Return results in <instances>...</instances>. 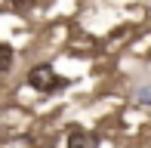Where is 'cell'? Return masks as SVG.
Returning a JSON list of instances; mask_svg holds the SVG:
<instances>
[{
	"mask_svg": "<svg viewBox=\"0 0 151 148\" xmlns=\"http://www.w3.org/2000/svg\"><path fill=\"white\" fill-rule=\"evenodd\" d=\"M28 86H31V90H37V93H59V90H65V86H68V80L62 77L52 65L40 62V65H34V68L28 71Z\"/></svg>",
	"mask_w": 151,
	"mask_h": 148,
	"instance_id": "6da1fadb",
	"label": "cell"
},
{
	"mask_svg": "<svg viewBox=\"0 0 151 148\" xmlns=\"http://www.w3.org/2000/svg\"><path fill=\"white\" fill-rule=\"evenodd\" d=\"M65 148H99V136L86 126H74V130H68Z\"/></svg>",
	"mask_w": 151,
	"mask_h": 148,
	"instance_id": "7a4b0ae2",
	"label": "cell"
},
{
	"mask_svg": "<svg viewBox=\"0 0 151 148\" xmlns=\"http://www.w3.org/2000/svg\"><path fill=\"white\" fill-rule=\"evenodd\" d=\"M12 62H16V50H12L9 43H3V40H0V74L9 71Z\"/></svg>",
	"mask_w": 151,
	"mask_h": 148,
	"instance_id": "3957f363",
	"label": "cell"
},
{
	"mask_svg": "<svg viewBox=\"0 0 151 148\" xmlns=\"http://www.w3.org/2000/svg\"><path fill=\"white\" fill-rule=\"evenodd\" d=\"M136 102H139V105H151V83H145V86L136 90Z\"/></svg>",
	"mask_w": 151,
	"mask_h": 148,
	"instance_id": "277c9868",
	"label": "cell"
},
{
	"mask_svg": "<svg viewBox=\"0 0 151 148\" xmlns=\"http://www.w3.org/2000/svg\"><path fill=\"white\" fill-rule=\"evenodd\" d=\"M34 0H16V9H31Z\"/></svg>",
	"mask_w": 151,
	"mask_h": 148,
	"instance_id": "5b68a950",
	"label": "cell"
}]
</instances>
